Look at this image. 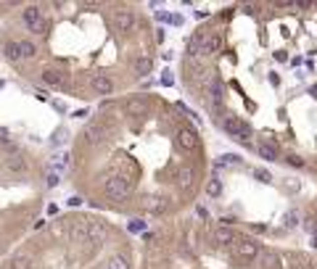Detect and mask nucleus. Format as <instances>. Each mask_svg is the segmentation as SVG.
Masks as SVG:
<instances>
[{
    "label": "nucleus",
    "instance_id": "0eeeda50",
    "mask_svg": "<svg viewBox=\"0 0 317 269\" xmlns=\"http://www.w3.org/2000/svg\"><path fill=\"white\" fill-rule=\"evenodd\" d=\"M5 169H8L11 174H27L29 172V161L24 153H8V158H5Z\"/></svg>",
    "mask_w": 317,
    "mask_h": 269
},
{
    "label": "nucleus",
    "instance_id": "9d476101",
    "mask_svg": "<svg viewBox=\"0 0 317 269\" xmlns=\"http://www.w3.org/2000/svg\"><path fill=\"white\" fill-rule=\"evenodd\" d=\"M90 87H92V93H98V95H111L114 93V79L106 77V74H98V77L90 79Z\"/></svg>",
    "mask_w": 317,
    "mask_h": 269
},
{
    "label": "nucleus",
    "instance_id": "bb28decb",
    "mask_svg": "<svg viewBox=\"0 0 317 269\" xmlns=\"http://www.w3.org/2000/svg\"><path fill=\"white\" fill-rule=\"evenodd\" d=\"M69 140V132H66V127H58L56 132H53V137H50V145H56V148H61Z\"/></svg>",
    "mask_w": 317,
    "mask_h": 269
},
{
    "label": "nucleus",
    "instance_id": "6e6552de",
    "mask_svg": "<svg viewBox=\"0 0 317 269\" xmlns=\"http://www.w3.org/2000/svg\"><path fill=\"white\" fill-rule=\"evenodd\" d=\"M106 137H109V132L98 124H90L82 129V143H88V145H100V143H106Z\"/></svg>",
    "mask_w": 317,
    "mask_h": 269
},
{
    "label": "nucleus",
    "instance_id": "412c9836",
    "mask_svg": "<svg viewBox=\"0 0 317 269\" xmlns=\"http://www.w3.org/2000/svg\"><path fill=\"white\" fill-rule=\"evenodd\" d=\"M209 95H212V103L214 106L222 103V82L220 79H209Z\"/></svg>",
    "mask_w": 317,
    "mask_h": 269
},
{
    "label": "nucleus",
    "instance_id": "49530a36",
    "mask_svg": "<svg viewBox=\"0 0 317 269\" xmlns=\"http://www.w3.org/2000/svg\"><path fill=\"white\" fill-rule=\"evenodd\" d=\"M3 87H5V82H3V79H0V90H3Z\"/></svg>",
    "mask_w": 317,
    "mask_h": 269
},
{
    "label": "nucleus",
    "instance_id": "20e7f679",
    "mask_svg": "<svg viewBox=\"0 0 317 269\" xmlns=\"http://www.w3.org/2000/svg\"><path fill=\"white\" fill-rule=\"evenodd\" d=\"M111 24H114V29H117V35H130L137 27V13H133V11H117V13H114V19H111Z\"/></svg>",
    "mask_w": 317,
    "mask_h": 269
},
{
    "label": "nucleus",
    "instance_id": "ea45409f",
    "mask_svg": "<svg viewBox=\"0 0 317 269\" xmlns=\"http://www.w3.org/2000/svg\"><path fill=\"white\" fill-rule=\"evenodd\" d=\"M156 19H159V21H164V24H169V11H159V13H156Z\"/></svg>",
    "mask_w": 317,
    "mask_h": 269
},
{
    "label": "nucleus",
    "instance_id": "423d86ee",
    "mask_svg": "<svg viewBox=\"0 0 317 269\" xmlns=\"http://www.w3.org/2000/svg\"><path fill=\"white\" fill-rule=\"evenodd\" d=\"M177 143H180V148L182 151H196L198 148V132L196 129H190V127H180L177 129V137H175Z\"/></svg>",
    "mask_w": 317,
    "mask_h": 269
},
{
    "label": "nucleus",
    "instance_id": "c03bdc74",
    "mask_svg": "<svg viewBox=\"0 0 317 269\" xmlns=\"http://www.w3.org/2000/svg\"><path fill=\"white\" fill-rule=\"evenodd\" d=\"M243 11H246V13H257L259 8H257V5H243Z\"/></svg>",
    "mask_w": 317,
    "mask_h": 269
},
{
    "label": "nucleus",
    "instance_id": "2f4dec72",
    "mask_svg": "<svg viewBox=\"0 0 317 269\" xmlns=\"http://www.w3.org/2000/svg\"><path fill=\"white\" fill-rule=\"evenodd\" d=\"M177 111H182V114H185V116H190L193 121H198V114H196V111H193V109H188V106H185L182 101H177Z\"/></svg>",
    "mask_w": 317,
    "mask_h": 269
},
{
    "label": "nucleus",
    "instance_id": "c85d7f7f",
    "mask_svg": "<svg viewBox=\"0 0 317 269\" xmlns=\"http://www.w3.org/2000/svg\"><path fill=\"white\" fill-rule=\"evenodd\" d=\"M53 166L58 169V172H64L69 166V153H58V156H53Z\"/></svg>",
    "mask_w": 317,
    "mask_h": 269
},
{
    "label": "nucleus",
    "instance_id": "6ab92c4d",
    "mask_svg": "<svg viewBox=\"0 0 317 269\" xmlns=\"http://www.w3.org/2000/svg\"><path fill=\"white\" fill-rule=\"evenodd\" d=\"M64 72H58V69H45L43 72V82L45 84H50V87H61V84H64Z\"/></svg>",
    "mask_w": 317,
    "mask_h": 269
},
{
    "label": "nucleus",
    "instance_id": "c9c22d12",
    "mask_svg": "<svg viewBox=\"0 0 317 269\" xmlns=\"http://www.w3.org/2000/svg\"><path fill=\"white\" fill-rule=\"evenodd\" d=\"M299 185H301V182L293 180V177H291V180H285V188H288V193H293V195L299 193Z\"/></svg>",
    "mask_w": 317,
    "mask_h": 269
},
{
    "label": "nucleus",
    "instance_id": "39448f33",
    "mask_svg": "<svg viewBox=\"0 0 317 269\" xmlns=\"http://www.w3.org/2000/svg\"><path fill=\"white\" fill-rule=\"evenodd\" d=\"M125 111L130 114V116H135V119L148 116V98H143V95L127 98V101H125Z\"/></svg>",
    "mask_w": 317,
    "mask_h": 269
},
{
    "label": "nucleus",
    "instance_id": "4c0bfd02",
    "mask_svg": "<svg viewBox=\"0 0 317 269\" xmlns=\"http://www.w3.org/2000/svg\"><path fill=\"white\" fill-rule=\"evenodd\" d=\"M161 84H164V87H172V84H175L172 72H164V74H161Z\"/></svg>",
    "mask_w": 317,
    "mask_h": 269
},
{
    "label": "nucleus",
    "instance_id": "a18cd8bd",
    "mask_svg": "<svg viewBox=\"0 0 317 269\" xmlns=\"http://www.w3.org/2000/svg\"><path fill=\"white\" fill-rule=\"evenodd\" d=\"M285 58H288V56H285L283 50H277V53H275V61H285Z\"/></svg>",
    "mask_w": 317,
    "mask_h": 269
},
{
    "label": "nucleus",
    "instance_id": "58836bf2",
    "mask_svg": "<svg viewBox=\"0 0 317 269\" xmlns=\"http://www.w3.org/2000/svg\"><path fill=\"white\" fill-rule=\"evenodd\" d=\"M304 230H307L309 235H317V222H315V219H307V222H304Z\"/></svg>",
    "mask_w": 317,
    "mask_h": 269
},
{
    "label": "nucleus",
    "instance_id": "7c9ffc66",
    "mask_svg": "<svg viewBox=\"0 0 317 269\" xmlns=\"http://www.w3.org/2000/svg\"><path fill=\"white\" fill-rule=\"evenodd\" d=\"M285 164H291L293 169H301V166H307V164H304V158H301V156H296V153H288V156H285Z\"/></svg>",
    "mask_w": 317,
    "mask_h": 269
},
{
    "label": "nucleus",
    "instance_id": "2eb2a0df",
    "mask_svg": "<svg viewBox=\"0 0 317 269\" xmlns=\"http://www.w3.org/2000/svg\"><path fill=\"white\" fill-rule=\"evenodd\" d=\"M193 180H196V174H193V169H190V166L177 169L175 182H177V188H180V190H190V188H193Z\"/></svg>",
    "mask_w": 317,
    "mask_h": 269
},
{
    "label": "nucleus",
    "instance_id": "a19ab883",
    "mask_svg": "<svg viewBox=\"0 0 317 269\" xmlns=\"http://www.w3.org/2000/svg\"><path fill=\"white\" fill-rule=\"evenodd\" d=\"M80 203H82V198H80V195H72V198L66 201V206H80Z\"/></svg>",
    "mask_w": 317,
    "mask_h": 269
},
{
    "label": "nucleus",
    "instance_id": "f03ea898",
    "mask_svg": "<svg viewBox=\"0 0 317 269\" xmlns=\"http://www.w3.org/2000/svg\"><path fill=\"white\" fill-rule=\"evenodd\" d=\"M233 256H235V261H241V264H249V261H254L259 256V243L251 240V237H235Z\"/></svg>",
    "mask_w": 317,
    "mask_h": 269
},
{
    "label": "nucleus",
    "instance_id": "f257e3e1",
    "mask_svg": "<svg viewBox=\"0 0 317 269\" xmlns=\"http://www.w3.org/2000/svg\"><path fill=\"white\" fill-rule=\"evenodd\" d=\"M103 193L109 201H127L130 193H133V185H130L127 177L111 174V177H106V182H103Z\"/></svg>",
    "mask_w": 317,
    "mask_h": 269
},
{
    "label": "nucleus",
    "instance_id": "4468645a",
    "mask_svg": "<svg viewBox=\"0 0 317 269\" xmlns=\"http://www.w3.org/2000/svg\"><path fill=\"white\" fill-rule=\"evenodd\" d=\"M259 267L262 269H283V256L277 251H265V253H259Z\"/></svg>",
    "mask_w": 317,
    "mask_h": 269
},
{
    "label": "nucleus",
    "instance_id": "5701e85b",
    "mask_svg": "<svg viewBox=\"0 0 317 269\" xmlns=\"http://www.w3.org/2000/svg\"><path fill=\"white\" fill-rule=\"evenodd\" d=\"M238 164H243V158L238 153H222L217 158V166H238Z\"/></svg>",
    "mask_w": 317,
    "mask_h": 269
},
{
    "label": "nucleus",
    "instance_id": "1a4fd4ad",
    "mask_svg": "<svg viewBox=\"0 0 317 269\" xmlns=\"http://www.w3.org/2000/svg\"><path fill=\"white\" fill-rule=\"evenodd\" d=\"M85 235H88V243H106V237H109V232H106V227L100 225V222H90V225H85Z\"/></svg>",
    "mask_w": 317,
    "mask_h": 269
},
{
    "label": "nucleus",
    "instance_id": "f704fd0d",
    "mask_svg": "<svg viewBox=\"0 0 317 269\" xmlns=\"http://www.w3.org/2000/svg\"><path fill=\"white\" fill-rule=\"evenodd\" d=\"M58 180H61L58 172H50L48 177H45V185H48V188H56V185H58Z\"/></svg>",
    "mask_w": 317,
    "mask_h": 269
},
{
    "label": "nucleus",
    "instance_id": "c756f323",
    "mask_svg": "<svg viewBox=\"0 0 317 269\" xmlns=\"http://www.w3.org/2000/svg\"><path fill=\"white\" fill-rule=\"evenodd\" d=\"M127 230H130L133 235H137V232H143V230H145V222H143V219H130V222H127Z\"/></svg>",
    "mask_w": 317,
    "mask_h": 269
},
{
    "label": "nucleus",
    "instance_id": "79ce46f5",
    "mask_svg": "<svg viewBox=\"0 0 317 269\" xmlns=\"http://www.w3.org/2000/svg\"><path fill=\"white\" fill-rule=\"evenodd\" d=\"M196 214H198V217H201V219H206V217H209V211L204 209V206H198V209H196Z\"/></svg>",
    "mask_w": 317,
    "mask_h": 269
},
{
    "label": "nucleus",
    "instance_id": "393cba45",
    "mask_svg": "<svg viewBox=\"0 0 317 269\" xmlns=\"http://www.w3.org/2000/svg\"><path fill=\"white\" fill-rule=\"evenodd\" d=\"M206 195L209 198H220L222 195V182L217 180V177H212V180L206 182Z\"/></svg>",
    "mask_w": 317,
    "mask_h": 269
},
{
    "label": "nucleus",
    "instance_id": "4be33fe9",
    "mask_svg": "<svg viewBox=\"0 0 317 269\" xmlns=\"http://www.w3.org/2000/svg\"><path fill=\"white\" fill-rule=\"evenodd\" d=\"M19 48H21V61H29V58L37 56V45L32 40H21Z\"/></svg>",
    "mask_w": 317,
    "mask_h": 269
},
{
    "label": "nucleus",
    "instance_id": "b1692460",
    "mask_svg": "<svg viewBox=\"0 0 317 269\" xmlns=\"http://www.w3.org/2000/svg\"><path fill=\"white\" fill-rule=\"evenodd\" d=\"M151 69H153V61H151V58H145V56H143V58H137V61H135V74H137V77L151 74Z\"/></svg>",
    "mask_w": 317,
    "mask_h": 269
},
{
    "label": "nucleus",
    "instance_id": "7ed1b4c3",
    "mask_svg": "<svg viewBox=\"0 0 317 269\" xmlns=\"http://www.w3.org/2000/svg\"><path fill=\"white\" fill-rule=\"evenodd\" d=\"M21 21H24V27H27L32 35H43L45 29H48V24H45V16H43V11L37 8V5H27L24 13H21Z\"/></svg>",
    "mask_w": 317,
    "mask_h": 269
},
{
    "label": "nucleus",
    "instance_id": "a878e982",
    "mask_svg": "<svg viewBox=\"0 0 317 269\" xmlns=\"http://www.w3.org/2000/svg\"><path fill=\"white\" fill-rule=\"evenodd\" d=\"M3 53H5V58H8V61H21V48H19V42H5Z\"/></svg>",
    "mask_w": 317,
    "mask_h": 269
},
{
    "label": "nucleus",
    "instance_id": "cd10ccee",
    "mask_svg": "<svg viewBox=\"0 0 317 269\" xmlns=\"http://www.w3.org/2000/svg\"><path fill=\"white\" fill-rule=\"evenodd\" d=\"M106 269H130V261L125 256H111L109 259V267Z\"/></svg>",
    "mask_w": 317,
    "mask_h": 269
},
{
    "label": "nucleus",
    "instance_id": "473e14b6",
    "mask_svg": "<svg viewBox=\"0 0 317 269\" xmlns=\"http://www.w3.org/2000/svg\"><path fill=\"white\" fill-rule=\"evenodd\" d=\"M254 177H257L259 182H270V180H272V174H270L267 169H254Z\"/></svg>",
    "mask_w": 317,
    "mask_h": 269
},
{
    "label": "nucleus",
    "instance_id": "f3484780",
    "mask_svg": "<svg viewBox=\"0 0 317 269\" xmlns=\"http://www.w3.org/2000/svg\"><path fill=\"white\" fill-rule=\"evenodd\" d=\"M145 209H148L153 217H161V214H167L169 203H167V198H145Z\"/></svg>",
    "mask_w": 317,
    "mask_h": 269
},
{
    "label": "nucleus",
    "instance_id": "aec40b11",
    "mask_svg": "<svg viewBox=\"0 0 317 269\" xmlns=\"http://www.w3.org/2000/svg\"><path fill=\"white\" fill-rule=\"evenodd\" d=\"M201 45H204V32H193L188 40V53L190 56H201Z\"/></svg>",
    "mask_w": 317,
    "mask_h": 269
},
{
    "label": "nucleus",
    "instance_id": "e433bc0d",
    "mask_svg": "<svg viewBox=\"0 0 317 269\" xmlns=\"http://www.w3.org/2000/svg\"><path fill=\"white\" fill-rule=\"evenodd\" d=\"M169 24H172V27H182L185 16H180V13H169Z\"/></svg>",
    "mask_w": 317,
    "mask_h": 269
},
{
    "label": "nucleus",
    "instance_id": "9b49d317",
    "mask_svg": "<svg viewBox=\"0 0 317 269\" xmlns=\"http://www.w3.org/2000/svg\"><path fill=\"white\" fill-rule=\"evenodd\" d=\"M233 243H235V232L230 227L214 230V245H217V248H233Z\"/></svg>",
    "mask_w": 317,
    "mask_h": 269
},
{
    "label": "nucleus",
    "instance_id": "72a5a7b5",
    "mask_svg": "<svg viewBox=\"0 0 317 269\" xmlns=\"http://www.w3.org/2000/svg\"><path fill=\"white\" fill-rule=\"evenodd\" d=\"M283 222H285V227H296V225H299V214H296V211H288Z\"/></svg>",
    "mask_w": 317,
    "mask_h": 269
},
{
    "label": "nucleus",
    "instance_id": "f8f14e48",
    "mask_svg": "<svg viewBox=\"0 0 317 269\" xmlns=\"http://www.w3.org/2000/svg\"><path fill=\"white\" fill-rule=\"evenodd\" d=\"M222 48V37L217 32H209L204 35V45H201V56H214Z\"/></svg>",
    "mask_w": 317,
    "mask_h": 269
},
{
    "label": "nucleus",
    "instance_id": "dca6fc26",
    "mask_svg": "<svg viewBox=\"0 0 317 269\" xmlns=\"http://www.w3.org/2000/svg\"><path fill=\"white\" fill-rule=\"evenodd\" d=\"M257 151H259V156L265 158V161H277V158H280V151H277V145L270 143V140H262V143L257 145Z\"/></svg>",
    "mask_w": 317,
    "mask_h": 269
},
{
    "label": "nucleus",
    "instance_id": "37998d69",
    "mask_svg": "<svg viewBox=\"0 0 317 269\" xmlns=\"http://www.w3.org/2000/svg\"><path fill=\"white\" fill-rule=\"evenodd\" d=\"M48 214H50V217H56V214H58V206L50 203V206H48Z\"/></svg>",
    "mask_w": 317,
    "mask_h": 269
},
{
    "label": "nucleus",
    "instance_id": "ddd939ff",
    "mask_svg": "<svg viewBox=\"0 0 317 269\" xmlns=\"http://www.w3.org/2000/svg\"><path fill=\"white\" fill-rule=\"evenodd\" d=\"M32 264H35V259L29 251H19L8 259V269H32Z\"/></svg>",
    "mask_w": 317,
    "mask_h": 269
},
{
    "label": "nucleus",
    "instance_id": "a211bd4d",
    "mask_svg": "<svg viewBox=\"0 0 317 269\" xmlns=\"http://www.w3.org/2000/svg\"><path fill=\"white\" fill-rule=\"evenodd\" d=\"M220 124H222V129H225L227 135H235V137H241V124H243V121L238 119V116H233V114H227V116L222 119Z\"/></svg>",
    "mask_w": 317,
    "mask_h": 269
}]
</instances>
